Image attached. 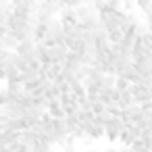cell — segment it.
Returning <instances> with one entry per match:
<instances>
[{
	"label": "cell",
	"mask_w": 152,
	"mask_h": 152,
	"mask_svg": "<svg viewBox=\"0 0 152 152\" xmlns=\"http://www.w3.org/2000/svg\"><path fill=\"white\" fill-rule=\"evenodd\" d=\"M125 127H127V121H125L123 117H115V115H113L110 121L106 123V140H108V142H117Z\"/></svg>",
	"instance_id": "1"
},
{
	"label": "cell",
	"mask_w": 152,
	"mask_h": 152,
	"mask_svg": "<svg viewBox=\"0 0 152 152\" xmlns=\"http://www.w3.org/2000/svg\"><path fill=\"white\" fill-rule=\"evenodd\" d=\"M58 19H61V23H63L65 27H75V25L79 23L77 9H69V7L61 9V15H58Z\"/></svg>",
	"instance_id": "2"
},
{
	"label": "cell",
	"mask_w": 152,
	"mask_h": 152,
	"mask_svg": "<svg viewBox=\"0 0 152 152\" xmlns=\"http://www.w3.org/2000/svg\"><path fill=\"white\" fill-rule=\"evenodd\" d=\"M50 48V58L52 63H65L67 56H69V46L67 44H54V46H48Z\"/></svg>",
	"instance_id": "3"
},
{
	"label": "cell",
	"mask_w": 152,
	"mask_h": 152,
	"mask_svg": "<svg viewBox=\"0 0 152 152\" xmlns=\"http://www.w3.org/2000/svg\"><path fill=\"white\" fill-rule=\"evenodd\" d=\"M21 133L19 129H0V146H11L13 142L21 140Z\"/></svg>",
	"instance_id": "4"
},
{
	"label": "cell",
	"mask_w": 152,
	"mask_h": 152,
	"mask_svg": "<svg viewBox=\"0 0 152 152\" xmlns=\"http://www.w3.org/2000/svg\"><path fill=\"white\" fill-rule=\"evenodd\" d=\"M17 44H19L17 36H15L13 31H9V29H2V38H0V46H2V48H9V50H17Z\"/></svg>",
	"instance_id": "5"
},
{
	"label": "cell",
	"mask_w": 152,
	"mask_h": 152,
	"mask_svg": "<svg viewBox=\"0 0 152 152\" xmlns=\"http://www.w3.org/2000/svg\"><path fill=\"white\" fill-rule=\"evenodd\" d=\"M48 113H50L54 119H63V117H67V113H65V108H63V104H61L58 98H56V100H48Z\"/></svg>",
	"instance_id": "6"
},
{
	"label": "cell",
	"mask_w": 152,
	"mask_h": 152,
	"mask_svg": "<svg viewBox=\"0 0 152 152\" xmlns=\"http://www.w3.org/2000/svg\"><path fill=\"white\" fill-rule=\"evenodd\" d=\"M34 48H36V40H21V42L17 44V52H19L21 56L31 54V52H34Z\"/></svg>",
	"instance_id": "7"
},
{
	"label": "cell",
	"mask_w": 152,
	"mask_h": 152,
	"mask_svg": "<svg viewBox=\"0 0 152 152\" xmlns=\"http://www.w3.org/2000/svg\"><path fill=\"white\" fill-rule=\"evenodd\" d=\"M71 92H73L77 98H81V96H88V88H86V83H83L79 77L71 79Z\"/></svg>",
	"instance_id": "8"
},
{
	"label": "cell",
	"mask_w": 152,
	"mask_h": 152,
	"mask_svg": "<svg viewBox=\"0 0 152 152\" xmlns=\"http://www.w3.org/2000/svg\"><path fill=\"white\" fill-rule=\"evenodd\" d=\"M61 96H63L61 86H58L56 81H50V83H48V90H46V98H48V100H56V98H61Z\"/></svg>",
	"instance_id": "9"
},
{
	"label": "cell",
	"mask_w": 152,
	"mask_h": 152,
	"mask_svg": "<svg viewBox=\"0 0 152 152\" xmlns=\"http://www.w3.org/2000/svg\"><path fill=\"white\" fill-rule=\"evenodd\" d=\"M133 102H135V98H133L131 90L121 92V98H119V106H121V108H125V106H129V104H133Z\"/></svg>",
	"instance_id": "10"
},
{
	"label": "cell",
	"mask_w": 152,
	"mask_h": 152,
	"mask_svg": "<svg viewBox=\"0 0 152 152\" xmlns=\"http://www.w3.org/2000/svg\"><path fill=\"white\" fill-rule=\"evenodd\" d=\"M133 140H137V137H135L127 127H125V129H123V133L119 135V142H121L123 146H131V144H133Z\"/></svg>",
	"instance_id": "11"
},
{
	"label": "cell",
	"mask_w": 152,
	"mask_h": 152,
	"mask_svg": "<svg viewBox=\"0 0 152 152\" xmlns=\"http://www.w3.org/2000/svg\"><path fill=\"white\" fill-rule=\"evenodd\" d=\"M115 88H117L119 92H125V90L131 88V81H129L125 75H117V83H115Z\"/></svg>",
	"instance_id": "12"
},
{
	"label": "cell",
	"mask_w": 152,
	"mask_h": 152,
	"mask_svg": "<svg viewBox=\"0 0 152 152\" xmlns=\"http://www.w3.org/2000/svg\"><path fill=\"white\" fill-rule=\"evenodd\" d=\"M100 100H102V102H110V100H115V88H106V86H102V90H100Z\"/></svg>",
	"instance_id": "13"
},
{
	"label": "cell",
	"mask_w": 152,
	"mask_h": 152,
	"mask_svg": "<svg viewBox=\"0 0 152 152\" xmlns=\"http://www.w3.org/2000/svg\"><path fill=\"white\" fill-rule=\"evenodd\" d=\"M135 4H137V9H140L144 15L152 13V0H135Z\"/></svg>",
	"instance_id": "14"
},
{
	"label": "cell",
	"mask_w": 152,
	"mask_h": 152,
	"mask_svg": "<svg viewBox=\"0 0 152 152\" xmlns=\"http://www.w3.org/2000/svg\"><path fill=\"white\" fill-rule=\"evenodd\" d=\"M58 4H61V9H65V7H69V9H77V7L83 4V0H58Z\"/></svg>",
	"instance_id": "15"
},
{
	"label": "cell",
	"mask_w": 152,
	"mask_h": 152,
	"mask_svg": "<svg viewBox=\"0 0 152 152\" xmlns=\"http://www.w3.org/2000/svg\"><path fill=\"white\" fill-rule=\"evenodd\" d=\"M104 110H106V102L96 100V102H94V113H96V115H100V113H104Z\"/></svg>",
	"instance_id": "16"
},
{
	"label": "cell",
	"mask_w": 152,
	"mask_h": 152,
	"mask_svg": "<svg viewBox=\"0 0 152 152\" xmlns=\"http://www.w3.org/2000/svg\"><path fill=\"white\" fill-rule=\"evenodd\" d=\"M119 152H133V148L131 146H123V148H119Z\"/></svg>",
	"instance_id": "17"
},
{
	"label": "cell",
	"mask_w": 152,
	"mask_h": 152,
	"mask_svg": "<svg viewBox=\"0 0 152 152\" xmlns=\"http://www.w3.org/2000/svg\"><path fill=\"white\" fill-rule=\"evenodd\" d=\"M104 152H119V150H117V148H113V146H110V148H106V150H104Z\"/></svg>",
	"instance_id": "18"
},
{
	"label": "cell",
	"mask_w": 152,
	"mask_h": 152,
	"mask_svg": "<svg viewBox=\"0 0 152 152\" xmlns=\"http://www.w3.org/2000/svg\"><path fill=\"white\" fill-rule=\"evenodd\" d=\"M86 152H100V150H96V148H88Z\"/></svg>",
	"instance_id": "19"
},
{
	"label": "cell",
	"mask_w": 152,
	"mask_h": 152,
	"mask_svg": "<svg viewBox=\"0 0 152 152\" xmlns=\"http://www.w3.org/2000/svg\"><path fill=\"white\" fill-rule=\"evenodd\" d=\"M46 2H58V0H46Z\"/></svg>",
	"instance_id": "20"
}]
</instances>
